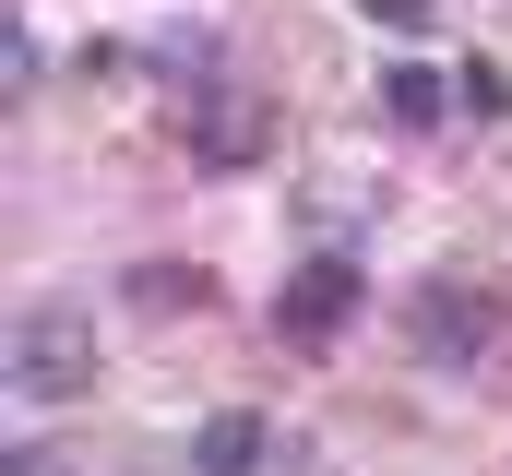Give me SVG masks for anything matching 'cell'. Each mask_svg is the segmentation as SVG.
Segmentation results:
<instances>
[{
    "instance_id": "52a82bcc",
    "label": "cell",
    "mask_w": 512,
    "mask_h": 476,
    "mask_svg": "<svg viewBox=\"0 0 512 476\" xmlns=\"http://www.w3.org/2000/svg\"><path fill=\"white\" fill-rule=\"evenodd\" d=\"M155 72L203 96V84H215V36H155Z\"/></svg>"
},
{
    "instance_id": "277c9868",
    "label": "cell",
    "mask_w": 512,
    "mask_h": 476,
    "mask_svg": "<svg viewBox=\"0 0 512 476\" xmlns=\"http://www.w3.org/2000/svg\"><path fill=\"white\" fill-rule=\"evenodd\" d=\"M262 143H274V108H262V96H215V108H191V155H203V167H251Z\"/></svg>"
},
{
    "instance_id": "6da1fadb",
    "label": "cell",
    "mask_w": 512,
    "mask_h": 476,
    "mask_svg": "<svg viewBox=\"0 0 512 476\" xmlns=\"http://www.w3.org/2000/svg\"><path fill=\"white\" fill-rule=\"evenodd\" d=\"M0 369H12L24 405H72V393H96V322L48 298V310L12 322V357H0Z\"/></svg>"
},
{
    "instance_id": "8992f818",
    "label": "cell",
    "mask_w": 512,
    "mask_h": 476,
    "mask_svg": "<svg viewBox=\"0 0 512 476\" xmlns=\"http://www.w3.org/2000/svg\"><path fill=\"white\" fill-rule=\"evenodd\" d=\"M382 108H393V131H441V108H453V84H441L429 60H393V72H382Z\"/></svg>"
},
{
    "instance_id": "9c48e42d",
    "label": "cell",
    "mask_w": 512,
    "mask_h": 476,
    "mask_svg": "<svg viewBox=\"0 0 512 476\" xmlns=\"http://www.w3.org/2000/svg\"><path fill=\"white\" fill-rule=\"evenodd\" d=\"M453 108H465V119H501V108H512V84L489 72V60H465V84H453Z\"/></svg>"
},
{
    "instance_id": "3957f363",
    "label": "cell",
    "mask_w": 512,
    "mask_h": 476,
    "mask_svg": "<svg viewBox=\"0 0 512 476\" xmlns=\"http://www.w3.org/2000/svg\"><path fill=\"white\" fill-rule=\"evenodd\" d=\"M358 310H370V274H358L346 250H322V262H298V274L274 286V334H286V346H334Z\"/></svg>"
},
{
    "instance_id": "30bf717a",
    "label": "cell",
    "mask_w": 512,
    "mask_h": 476,
    "mask_svg": "<svg viewBox=\"0 0 512 476\" xmlns=\"http://www.w3.org/2000/svg\"><path fill=\"white\" fill-rule=\"evenodd\" d=\"M370 24H393V36H417V24H429V0H370Z\"/></svg>"
},
{
    "instance_id": "ba28073f",
    "label": "cell",
    "mask_w": 512,
    "mask_h": 476,
    "mask_svg": "<svg viewBox=\"0 0 512 476\" xmlns=\"http://www.w3.org/2000/svg\"><path fill=\"white\" fill-rule=\"evenodd\" d=\"M131 298H143V310H203V274H167V262H155V274H131Z\"/></svg>"
},
{
    "instance_id": "5b68a950",
    "label": "cell",
    "mask_w": 512,
    "mask_h": 476,
    "mask_svg": "<svg viewBox=\"0 0 512 476\" xmlns=\"http://www.w3.org/2000/svg\"><path fill=\"white\" fill-rule=\"evenodd\" d=\"M262 453H274V429H262L251 405L203 417V441H191V465H203V476H262Z\"/></svg>"
},
{
    "instance_id": "7a4b0ae2",
    "label": "cell",
    "mask_w": 512,
    "mask_h": 476,
    "mask_svg": "<svg viewBox=\"0 0 512 476\" xmlns=\"http://www.w3.org/2000/svg\"><path fill=\"white\" fill-rule=\"evenodd\" d=\"M405 334H417V357L465 369V357L501 346V286H477V274H429V286H417V310H405Z\"/></svg>"
}]
</instances>
